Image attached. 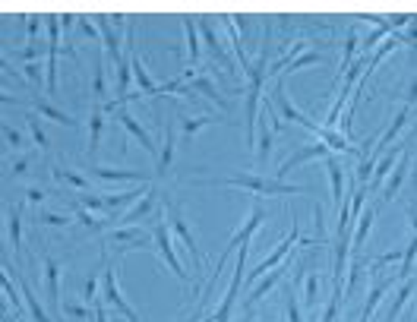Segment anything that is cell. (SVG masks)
Listing matches in <instances>:
<instances>
[{"instance_id":"6da1fadb","label":"cell","mask_w":417,"mask_h":322,"mask_svg":"<svg viewBox=\"0 0 417 322\" xmlns=\"http://www.w3.org/2000/svg\"><path fill=\"white\" fill-rule=\"evenodd\" d=\"M206 186H240V190H250L257 196H307L310 186H298V184H285L278 177H259V174H231V177H206L196 180Z\"/></svg>"},{"instance_id":"7a4b0ae2","label":"cell","mask_w":417,"mask_h":322,"mask_svg":"<svg viewBox=\"0 0 417 322\" xmlns=\"http://www.w3.org/2000/svg\"><path fill=\"white\" fill-rule=\"evenodd\" d=\"M244 263H247V246L237 250V259H234V275H231V285H228V294L221 297L218 310L212 313V322H231V313L237 306V297H240V285H244Z\"/></svg>"},{"instance_id":"3957f363","label":"cell","mask_w":417,"mask_h":322,"mask_svg":"<svg viewBox=\"0 0 417 322\" xmlns=\"http://www.w3.org/2000/svg\"><path fill=\"white\" fill-rule=\"evenodd\" d=\"M102 297H105V304L111 306V310H117L127 322H143L136 316V310L124 300V294H120L117 278H114V268H107V256H105V272H102Z\"/></svg>"},{"instance_id":"277c9868","label":"cell","mask_w":417,"mask_h":322,"mask_svg":"<svg viewBox=\"0 0 417 322\" xmlns=\"http://www.w3.org/2000/svg\"><path fill=\"white\" fill-rule=\"evenodd\" d=\"M45 29L51 35L48 44V70H45V92L54 95L57 92V54H60V16H45Z\"/></svg>"},{"instance_id":"5b68a950","label":"cell","mask_w":417,"mask_h":322,"mask_svg":"<svg viewBox=\"0 0 417 322\" xmlns=\"http://www.w3.org/2000/svg\"><path fill=\"white\" fill-rule=\"evenodd\" d=\"M152 240H155V250H158V256L168 263V268H171L180 281H190V275L184 272V263L177 259V253H174V246H171V234H168L165 221H158V225L152 227Z\"/></svg>"},{"instance_id":"8992f818","label":"cell","mask_w":417,"mask_h":322,"mask_svg":"<svg viewBox=\"0 0 417 322\" xmlns=\"http://www.w3.org/2000/svg\"><path fill=\"white\" fill-rule=\"evenodd\" d=\"M291 244H300V227H298V225H294V231L288 234V237L281 240L278 246H275V253H269V256L262 259V263L250 272V285H253V281H259V278H266V272H272V268H278L281 263H285V259H288V250H291Z\"/></svg>"},{"instance_id":"52a82bcc","label":"cell","mask_w":417,"mask_h":322,"mask_svg":"<svg viewBox=\"0 0 417 322\" xmlns=\"http://www.w3.org/2000/svg\"><path fill=\"white\" fill-rule=\"evenodd\" d=\"M262 221H266V209H262V205L257 203V205H253V212H250V218L244 221V227H240V231L234 234L231 240H228L225 253H221V259H225V263L231 259V253H237V250H240V244H244V246L250 244V237H253V234H257L259 227H262Z\"/></svg>"},{"instance_id":"ba28073f","label":"cell","mask_w":417,"mask_h":322,"mask_svg":"<svg viewBox=\"0 0 417 322\" xmlns=\"http://www.w3.org/2000/svg\"><path fill=\"white\" fill-rule=\"evenodd\" d=\"M105 244H117L120 253H130V250H143L149 246V237H146L143 227H114L111 234H105Z\"/></svg>"},{"instance_id":"9c48e42d","label":"cell","mask_w":417,"mask_h":322,"mask_svg":"<svg viewBox=\"0 0 417 322\" xmlns=\"http://www.w3.org/2000/svg\"><path fill=\"white\" fill-rule=\"evenodd\" d=\"M332 155H335V152H332V149H329V145H326V143H316V145H304V149H298V152H294V155H291V158H288V161H285V165H281V167H278V180H285V177H288V174H291V171H294V167L307 165V161H313V158H332Z\"/></svg>"},{"instance_id":"30bf717a","label":"cell","mask_w":417,"mask_h":322,"mask_svg":"<svg viewBox=\"0 0 417 322\" xmlns=\"http://www.w3.org/2000/svg\"><path fill=\"white\" fill-rule=\"evenodd\" d=\"M114 114H117V120H120V124H124V130L130 133L133 139H139V143H143V149L149 152V155H158V145H155V139H152V136H149V130H146V126L139 124V120L133 117L130 111H127V105H120Z\"/></svg>"},{"instance_id":"8fae6325","label":"cell","mask_w":417,"mask_h":322,"mask_svg":"<svg viewBox=\"0 0 417 322\" xmlns=\"http://www.w3.org/2000/svg\"><path fill=\"white\" fill-rule=\"evenodd\" d=\"M199 23V32H203V42H206V48L215 54V57L225 64V70H234V60L228 57V51H225V42L218 38V32H215V25H212V19H206V16H199L196 19Z\"/></svg>"},{"instance_id":"7c38bea8","label":"cell","mask_w":417,"mask_h":322,"mask_svg":"<svg viewBox=\"0 0 417 322\" xmlns=\"http://www.w3.org/2000/svg\"><path fill=\"white\" fill-rule=\"evenodd\" d=\"M174 234L184 240L187 253L193 256V266L203 272V253H199V244H196V237H193V231H190V225H187V218H184V215H180L177 209H174Z\"/></svg>"},{"instance_id":"4fadbf2b","label":"cell","mask_w":417,"mask_h":322,"mask_svg":"<svg viewBox=\"0 0 417 322\" xmlns=\"http://www.w3.org/2000/svg\"><path fill=\"white\" fill-rule=\"evenodd\" d=\"M155 209H158V193H155V190H146V196L139 199V203L117 221V227H133L139 218H149V215L155 212Z\"/></svg>"},{"instance_id":"5bb4252c","label":"cell","mask_w":417,"mask_h":322,"mask_svg":"<svg viewBox=\"0 0 417 322\" xmlns=\"http://www.w3.org/2000/svg\"><path fill=\"white\" fill-rule=\"evenodd\" d=\"M288 266H291V263H281L278 268H272V272H269V278H259V281H257V287H253V291H250V297H247V300H244V306H247V310H253V306H257V304H259V300H262V297H266V294H269V291H272V287H275V285H278V281H281V278H285Z\"/></svg>"},{"instance_id":"9a60e30c","label":"cell","mask_w":417,"mask_h":322,"mask_svg":"<svg viewBox=\"0 0 417 322\" xmlns=\"http://www.w3.org/2000/svg\"><path fill=\"white\" fill-rule=\"evenodd\" d=\"M408 167H411V152H408V149H405V155H401V161H399V167H395V174H392V177H389L386 190H382L380 203H392V199H395V196H399L401 184H405V177H408Z\"/></svg>"},{"instance_id":"2e32d148","label":"cell","mask_w":417,"mask_h":322,"mask_svg":"<svg viewBox=\"0 0 417 322\" xmlns=\"http://www.w3.org/2000/svg\"><path fill=\"white\" fill-rule=\"evenodd\" d=\"M13 275H16V281H19V294H23V300H25V310H29V316L35 319V322H51V316L42 310V300L35 297V291H32L29 285H25L23 275H19V272H13Z\"/></svg>"},{"instance_id":"e0dca14e","label":"cell","mask_w":417,"mask_h":322,"mask_svg":"<svg viewBox=\"0 0 417 322\" xmlns=\"http://www.w3.org/2000/svg\"><path fill=\"white\" fill-rule=\"evenodd\" d=\"M92 174L102 180H111V184H120V180H133V184L143 186L146 174L143 171H117V167H105V165H92Z\"/></svg>"},{"instance_id":"ac0fdd59","label":"cell","mask_w":417,"mask_h":322,"mask_svg":"<svg viewBox=\"0 0 417 322\" xmlns=\"http://www.w3.org/2000/svg\"><path fill=\"white\" fill-rule=\"evenodd\" d=\"M45 278H48V300H51L54 310H57V304H60V263L54 256H45Z\"/></svg>"},{"instance_id":"d6986e66","label":"cell","mask_w":417,"mask_h":322,"mask_svg":"<svg viewBox=\"0 0 417 322\" xmlns=\"http://www.w3.org/2000/svg\"><path fill=\"white\" fill-rule=\"evenodd\" d=\"M190 89H193V92H203V95L208 98V102H215V105L221 107V111H231V102H228V98L221 95L218 89H215V83H212L208 76H196V79L190 83Z\"/></svg>"},{"instance_id":"ffe728a7","label":"cell","mask_w":417,"mask_h":322,"mask_svg":"<svg viewBox=\"0 0 417 322\" xmlns=\"http://www.w3.org/2000/svg\"><path fill=\"white\" fill-rule=\"evenodd\" d=\"M392 285H395V278H380V281H376L373 291L367 294V306H364V313H360V322H370V319H373V310L380 306V300L386 297V291H389Z\"/></svg>"},{"instance_id":"44dd1931","label":"cell","mask_w":417,"mask_h":322,"mask_svg":"<svg viewBox=\"0 0 417 322\" xmlns=\"http://www.w3.org/2000/svg\"><path fill=\"white\" fill-rule=\"evenodd\" d=\"M32 111L38 114V117H48V120H54V124H64V126H76V120L70 117V114H64V111H57L48 98H35L32 102Z\"/></svg>"},{"instance_id":"7402d4cb","label":"cell","mask_w":417,"mask_h":322,"mask_svg":"<svg viewBox=\"0 0 417 322\" xmlns=\"http://www.w3.org/2000/svg\"><path fill=\"white\" fill-rule=\"evenodd\" d=\"M102 126H105V107L92 105L89 111V155L98 152V143H102Z\"/></svg>"},{"instance_id":"603a6c76","label":"cell","mask_w":417,"mask_h":322,"mask_svg":"<svg viewBox=\"0 0 417 322\" xmlns=\"http://www.w3.org/2000/svg\"><path fill=\"white\" fill-rule=\"evenodd\" d=\"M180 25H184V35H187V60H190L193 66L199 64V35H196V19L193 16H184L180 19Z\"/></svg>"},{"instance_id":"cb8c5ba5","label":"cell","mask_w":417,"mask_h":322,"mask_svg":"<svg viewBox=\"0 0 417 322\" xmlns=\"http://www.w3.org/2000/svg\"><path fill=\"white\" fill-rule=\"evenodd\" d=\"M414 287H417V281L414 278H408L405 285H401V291L395 294V300H392V306H389V313H386V319L382 322H395L401 316V310H405V304L411 300V294H414Z\"/></svg>"},{"instance_id":"d4e9b609","label":"cell","mask_w":417,"mask_h":322,"mask_svg":"<svg viewBox=\"0 0 417 322\" xmlns=\"http://www.w3.org/2000/svg\"><path fill=\"white\" fill-rule=\"evenodd\" d=\"M405 149H408V143H405V145H395V149H389L386 155H382L380 161H376V171H373V186H380L382 180H386V174L392 171L395 158H399V155H405Z\"/></svg>"},{"instance_id":"484cf974","label":"cell","mask_w":417,"mask_h":322,"mask_svg":"<svg viewBox=\"0 0 417 322\" xmlns=\"http://www.w3.org/2000/svg\"><path fill=\"white\" fill-rule=\"evenodd\" d=\"M6 231H10V244L16 246V253L23 250V215H19V205H10L6 209Z\"/></svg>"},{"instance_id":"4316f807","label":"cell","mask_w":417,"mask_h":322,"mask_svg":"<svg viewBox=\"0 0 417 322\" xmlns=\"http://www.w3.org/2000/svg\"><path fill=\"white\" fill-rule=\"evenodd\" d=\"M269 114L262 111V120H259V126H257V158L259 161H266L269 158V152H272V130H269Z\"/></svg>"},{"instance_id":"83f0119b","label":"cell","mask_w":417,"mask_h":322,"mask_svg":"<svg viewBox=\"0 0 417 322\" xmlns=\"http://www.w3.org/2000/svg\"><path fill=\"white\" fill-rule=\"evenodd\" d=\"M329 180H332V199L335 205H341V196H345V171H341L339 158H329Z\"/></svg>"},{"instance_id":"f1b7e54d","label":"cell","mask_w":417,"mask_h":322,"mask_svg":"<svg viewBox=\"0 0 417 322\" xmlns=\"http://www.w3.org/2000/svg\"><path fill=\"white\" fill-rule=\"evenodd\" d=\"M171 161H174V130H171V124H168L165 126V143H161V152H158V177L168 174Z\"/></svg>"},{"instance_id":"f546056e","label":"cell","mask_w":417,"mask_h":322,"mask_svg":"<svg viewBox=\"0 0 417 322\" xmlns=\"http://www.w3.org/2000/svg\"><path fill=\"white\" fill-rule=\"evenodd\" d=\"M373 221H376V205H364V215L358 218V231H354V246H364L367 244Z\"/></svg>"},{"instance_id":"4dcf8cb0","label":"cell","mask_w":417,"mask_h":322,"mask_svg":"<svg viewBox=\"0 0 417 322\" xmlns=\"http://www.w3.org/2000/svg\"><path fill=\"white\" fill-rule=\"evenodd\" d=\"M319 304V272H307L304 278V306Z\"/></svg>"},{"instance_id":"1f68e13d","label":"cell","mask_w":417,"mask_h":322,"mask_svg":"<svg viewBox=\"0 0 417 322\" xmlns=\"http://www.w3.org/2000/svg\"><path fill=\"white\" fill-rule=\"evenodd\" d=\"M51 174H54L57 180H66V184H70V186H76V190H86V186H89V180H86L83 174L70 171V167H57V165H54V167H51Z\"/></svg>"},{"instance_id":"d6a6232c","label":"cell","mask_w":417,"mask_h":322,"mask_svg":"<svg viewBox=\"0 0 417 322\" xmlns=\"http://www.w3.org/2000/svg\"><path fill=\"white\" fill-rule=\"evenodd\" d=\"M215 120L208 117V114H203V117H180V126H184V136L190 139V136H196L203 126H212Z\"/></svg>"},{"instance_id":"836d02e7","label":"cell","mask_w":417,"mask_h":322,"mask_svg":"<svg viewBox=\"0 0 417 322\" xmlns=\"http://www.w3.org/2000/svg\"><path fill=\"white\" fill-rule=\"evenodd\" d=\"M92 92H95V105H102L105 98V60H95V70H92Z\"/></svg>"},{"instance_id":"e575fe53","label":"cell","mask_w":417,"mask_h":322,"mask_svg":"<svg viewBox=\"0 0 417 322\" xmlns=\"http://www.w3.org/2000/svg\"><path fill=\"white\" fill-rule=\"evenodd\" d=\"M414 259H417V237L411 240V244L405 246V256H401V272H395L399 278H411V272H414Z\"/></svg>"},{"instance_id":"d590c367","label":"cell","mask_w":417,"mask_h":322,"mask_svg":"<svg viewBox=\"0 0 417 322\" xmlns=\"http://www.w3.org/2000/svg\"><path fill=\"white\" fill-rule=\"evenodd\" d=\"M339 310H341V281H335V294H332V300H329L326 313H322V322H335L339 319Z\"/></svg>"},{"instance_id":"8d00e7d4","label":"cell","mask_w":417,"mask_h":322,"mask_svg":"<svg viewBox=\"0 0 417 322\" xmlns=\"http://www.w3.org/2000/svg\"><path fill=\"white\" fill-rule=\"evenodd\" d=\"M360 48V38H358V32H348V44H345V54H341V70L348 73V66L354 64V51Z\"/></svg>"},{"instance_id":"74e56055","label":"cell","mask_w":417,"mask_h":322,"mask_svg":"<svg viewBox=\"0 0 417 322\" xmlns=\"http://www.w3.org/2000/svg\"><path fill=\"white\" fill-rule=\"evenodd\" d=\"M29 133H32V139H35V145H38V149H48V133H45L42 130V124H38V114H32V117H29Z\"/></svg>"},{"instance_id":"f35d334b","label":"cell","mask_w":417,"mask_h":322,"mask_svg":"<svg viewBox=\"0 0 417 322\" xmlns=\"http://www.w3.org/2000/svg\"><path fill=\"white\" fill-rule=\"evenodd\" d=\"M322 60H326L322 54H316V51H304L298 60H294L291 66H288V70H304V66H310V64H322Z\"/></svg>"},{"instance_id":"ab89813d","label":"cell","mask_w":417,"mask_h":322,"mask_svg":"<svg viewBox=\"0 0 417 322\" xmlns=\"http://www.w3.org/2000/svg\"><path fill=\"white\" fill-rule=\"evenodd\" d=\"M92 313H95V310H86V306L70 304V300L64 304V316H73V319H79V322H83V319H92Z\"/></svg>"},{"instance_id":"60d3db41","label":"cell","mask_w":417,"mask_h":322,"mask_svg":"<svg viewBox=\"0 0 417 322\" xmlns=\"http://www.w3.org/2000/svg\"><path fill=\"white\" fill-rule=\"evenodd\" d=\"M38 225L64 227V225H70V218H66V215H54V212H38Z\"/></svg>"},{"instance_id":"b9f144b4","label":"cell","mask_w":417,"mask_h":322,"mask_svg":"<svg viewBox=\"0 0 417 322\" xmlns=\"http://www.w3.org/2000/svg\"><path fill=\"white\" fill-rule=\"evenodd\" d=\"M4 294H6V297H10V304L16 306V316H19V313H23V304H25V300H19V297H23V294H19V297H16V287H13L10 275H6V278H4Z\"/></svg>"},{"instance_id":"7bdbcfd3","label":"cell","mask_w":417,"mask_h":322,"mask_svg":"<svg viewBox=\"0 0 417 322\" xmlns=\"http://www.w3.org/2000/svg\"><path fill=\"white\" fill-rule=\"evenodd\" d=\"M79 205H83V209H89V212H102V209H107V205H105V196H92V193H86V196L79 199Z\"/></svg>"},{"instance_id":"ee69618b","label":"cell","mask_w":417,"mask_h":322,"mask_svg":"<svg viewBox=\"0 0 417 322\" xmlns=\"http://www.w3.org/2000/svg\"><path fill=\"white\" fill-rule=\"evenodd\" d=\"M23 76L29 79L35 89H42V66H38V64H25V66H23Z\"/></svg>"},{"instance_id":"f6af8a7d","label":"cell","mask_w":417,"mask_h":322,"mask_svg":"<svg viewBox=\"0 0 417 322\" xmlns=\"http://www.w3.org/2000/svg\"><path fill=\"white\" fill-rule=\"evenodd\" d=\"M4 139H6V143H10V145H13V149H23V145H25L23 133H19V130H13L10 124H4Z\"/></svg>"},{"instance_id":"bcb514c9","label":"cell","mask_w":417,"mask_h":322,"mask_svg":"<svg viewBox=\"0 0 417 322\" xmlns=\"http://www.w3.org/2000/svg\"><path fill=\"white\" fill-rule=\"evenodd\" d=\"M86 304H95L98 300V275H92L89 281H86V294H83Z\"/></svg>"},{"instance_id":"7dc6e473","label":"cell","mask_w":417,"mask_h":322,"mask_svg":"<svg viewBox=\"0 0 417 322\" xmlns=\"http://www.w3.org/2000/svg\"><path fill=\"white\" fill-rule=\"evenodd\" d=\"M288 322H304V316H300V304L294 300V291L288 294Z\"/></svg>"},{"instance_id":"c3c4849f","label":"cell","mask_w":417,"mask_h":322,"mask_svg":"<svg viewBox=\"0 0 417 322\" xmlns=\"http://www.w3.org/2000/svg\"><path fill=\"white\" fill-rule=\"evenodd\" d=\"M29 167H32V158H29V155H23L19 161H13L10 171H13V177H23V174H29Z\"/></svg>"},{"instance_id":"681fc988","label":"cell","mask_w":417,"mask_h":322,"mask_svg":"<svg viewBox=\"0 0 417 322\" xmlns=\"http://www.w3.org/2000/svg\"><path fill=\"white\" fill-rule=\"evenodd\" d=\"M45 196H48V193H45L42 186H29V193H25V203H29V205H38Z\"/></svg>"},{"instance_id":"f907efd6","label":"cell","mask_w":417,"mask_h":322,"mask_svg":"<svg viewBox=\"0 0 417 322\" xmlns=\"http://www.w3.org/2000/svg\"><path fill=\"white\" fill-rule=\"evenodd\" d=\"M25 29H29V38L35 42V38H38V29H42V16H25Z\"/></svg>"},{"instance_id":"816d5d0a","label":"cell","mask_w":417,"mask_h":322,"mask_svg":"<svg viewBox=\"0 0 417 322\" xmlns=\"http://www.w3.org/2000/svg\"><path fill=\"white\" fill-rule=\"evenodd\" d=\"M73 25H79V16H73V13H66V16H60V29L66 32V35H70V29Z\"/></svg>"},{"instance_id":"f5cc1de1","label":"cell","mask_w":417,"mask_h":322,"mask_svg":"<svg viewBox=\"0 0 417 322\" xmlns=\"http://www.w3.org/2000/svg\"><path fill=\"white\" fill-rule=\"evenodd\" d=\"M79 29H83V32H86V35H89V38L102 35V32H98V25H95V23H89V19H79Z\"/></svg>"},{"instance_id":"db71d44e","label":"cell","mask_w":417,"mask_h":322,"mask_svg":"<svg viewBox=\"0 0 417 322\" xmlns=\"http://www.w3.org/2000/svg\"><path fill=\"white\" fill-rule=\"evenodd\" d=\"M408 107H414L417 105V76L411 79V83H408V102H405Z\"/></svg>"},{"instance_id":"11a10c76","label":"cell","mask_w":417,"mask_h":322,"mask_svg":"<svg viewBox=\"0 0 417 322\" xmlns=\"http://www.w3.org/2000/svg\"><path fill=\"white\" fill-rule=\"evenodd\" d=\"M92 310H95V322H107V313H105L102 300H95V304H92Z\"/></svg>"},{"instance_id":"9f6ffc18","label":"cell","mask_w":417,"mask_h":322,"mask_svg":"<svg viewBox=\"0 0 417 322\" xmlns=\"http://www.w3.org/2000/svg\"><path fill=\"white\" fill-rule=\"evenodd\" d=\"M408 218H411V227H414V237H417V209H414V205H408Z\"/></svg>"},{"instance_id":"6f0895ef","label":"cell","mask_w":417,"mask_h":322,"mask_svg":"<svg viewBox=\"0 0 417 322\" xmlns=\"http://www.w3.org/2000/svg\"><path fill=\"white\" fill-rule=\"evenodd\" d=\"M244 322H257V316H253V310H247V313H244Z\"/></svg>"},{"instance_id":"680465c9","label":"cell","mask_w":417,"mask_h":322,"mask_svg":"<svg viewBox=\"0 0 417 322\" xmlns=\"http://www.w3.org/2000/svg\"><path fill=\"white\" fill-rule=\"evenodd\" d=\"M414 174H417V158H414Z\"/></svg>"},{"instance_id":"91938a15","label":"cell","mask_w":417,"mask_h":322,"mask_svg":"<svg viewBox=\"0 0 417 322\" xmlns=\"http://www.w3.org/2000/svg\"><path fill=\"white\" fill-rule=\"evenodd\" d=\"M4 322H10V319H4Z\"/></svg>"},{"instance_id":"94428289","label":"cell","mask_w":417,"mask_h":322,"mask_svg":"<svg viewBox=\"0 0 417 322\" xmlns=\"http://www.w3.org/2000/svg\"><path fill=\"white\" fill-rule=\"evenodd\" d=\"M206 322H212V319H206Z\"/></svg>"}]
</instances>
